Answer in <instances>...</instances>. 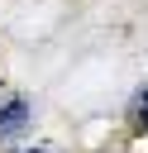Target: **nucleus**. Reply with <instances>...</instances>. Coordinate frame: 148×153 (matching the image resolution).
<instances>
[{
  "label": "nucleus",
  "instance_id": "nucleus-2",
  "mask_svg": "<svg viewBox=\"0 0 148 153\" xmlns=\"http://www.w3.org/2000/svg\"><path fill=\"white\" fill-rule=\"evenodd\" d=\"M129 129L134 134H148V86L134 96V105H129Z\"/></svg>",
  "mask_w": 148,
  "mask_h": 153
},
{
  "label": "nucleus",
  "instance_id": "nucleus-1",
  "mask_svg": "<svg viewBox=\"0 0 148 153\" xmlns=\"http://www.w3.org/2000/svg\"><path fill=\"white\" fill-rule=\"evenodd\" d=\"M29 124V105L19 100V96H10L5 105H0V139H10V134H19Z\"/></svg>",
  "mask_w": 148,
  "mask_h": 153
},
{
  "label": "nucleus",
  "instance_id": "nucleus-3",
  "mask_svg": "<svg viewBox=\"0 0 148 153\" xmlns=\"http://www.w3.org/2000/svg\"><path fill=\"white\" fill-rule=\"evenodd\" d=\"M24 153H53V148H24Z\"/></svg>",
  "mask_w": 148,
  "mask_h": 153
}]
</instances>
